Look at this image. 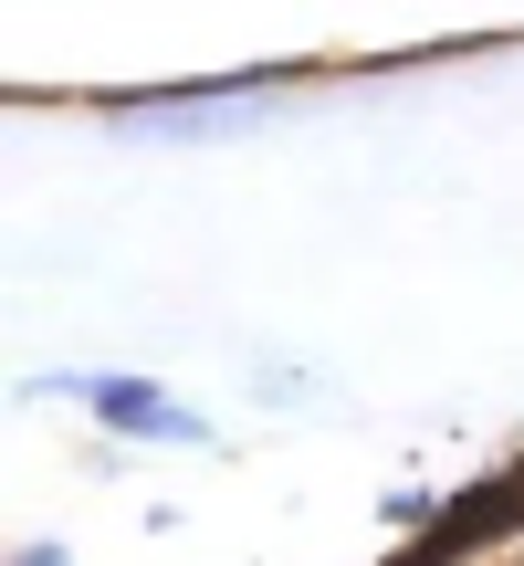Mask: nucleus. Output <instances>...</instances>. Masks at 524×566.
Returning a JSON list of instances; mask_svg holds the SVG:
<instances>
[{
  "instance_id": "2",
  "label": "nucleus",
  "mask_w": 524,
  "mask_h": 566,
  "mask_svg": "<svg viewBox=\"0 0 524 566\" xmlns=\"http://www.w3.org/2000/svg\"><path fill=\"white\" fill-rule=\"evenodd\" d=\"M11 566H53V556H42V546H32V556H11Z\"/></svg>"
},
{
  "instance_id": "1",
  "label": "nucleus",
  "mask_w": 524,
  "mask_h": 566,
  "mask_svg": "<svg viewBox=\"0 0 524 566\" xmlns=\"http://www.w3.org/2000/svg\"><path fill=\"white\" fill-rule=\"evenodd\" d=\"M95 420H105V430H168V441L200 430L179 399H158V388H137V378H105V388H95Z\"/></svg>"
}]
</instances>
